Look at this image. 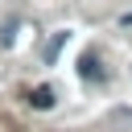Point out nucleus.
Returning a JSON list of instances; mask_svg holds the SVG:
<instances>
[{
	"mask_svg": "<svg viewBox=\"0 0 132 132\" xmlns=\"http://www.w3.org/2000/svg\"><path fill=\"white\" fill-rule=\"evenodd\" d=\"M124 25H132V12H124Z\"/></svg>",
	"mask_w": 132,
	"mask_h": 132,
	"instance_id": "5",
	"label": "nucleus"
},
{
	"mask_svg": "<svg viewBox=\"0 0 132 132\" xmlns=\"http://www.w3.org/2000/svg\"><path fill=\"white\" fill-rule=\"evenodd\" d=\"M29 103H33L37 111H50V107H54V91H50V87H33V91H29Z\"/></svg>",
	"mask_w": 132,
	"mask_h": 132,
	"instance_id": "1",
	"label": "nucleus"
},
{
	"mask_svg": "<svg viewBox=\"0 0 132 132\" xmlns=\"http://www.w3.org/2000/svg\"><path fill=\"white\" fill-rule=\"evenodd\" d=\"M78 74L82 78H95V54H82L78 58Z\"/></svg>",
	"mask_w": 132,
	"mask_h": 132,
	"instance_id": "2",
	"label": "nucleus"
},
{
	"mask_svg": "<svg viewBox=\"0 0 132 132\" xmlns=\"http://www.w3.org/2000/svg\"><path fill=\"white\" fill-rule=\"evenodd\" d=\"M111 120H116V124H132V111H116Z\"/></svg>",
	"mask_w": 132,
	"mask_h": 132,
	"instance_id": "4",
	"label": "nucleus"
},
{
	"mask_svg": "<svg viewBox=\"0 0 132 132\" xmlns=\"http://www.w3.org/2000/svg\"><path fill=\"white\" fill-rule=\"evenodd\" d=\"M62 41H66V33H54V41L45 45V62H54V58H58V50H62Z\"/></svg>",
	"mask_w": 132,
	"mask_h": 132,
	"instance_id": "3",
	"label": "nucleus"
}]
</instances>
